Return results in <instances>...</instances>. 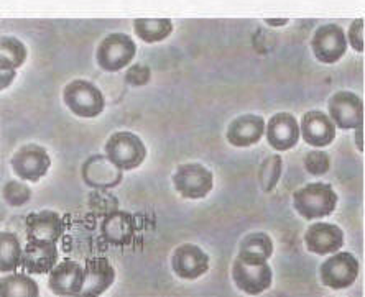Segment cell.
<instances>
[{
	"label": "cell",
	"mask_w": 365,
	"mask_h": 297,
	"mask_svg": "<svg viewBox=\"0 0 365 297\" xmlns=\"http://www.w3.org/2000/svg\"><path fill=\"white\" fill-rule=\"evenodd\" d=\"M58 264V246L53 241L26 240L21 268L29 274H50Z\"/></svg>",
	"instance_id": "19"
},
{
	"label": "cell",
	"mask_w": 365,
	"mask_h": 297,
	"mask_svg": "<svg viewBox=\"0 0 365 297\" xmlns=\"http://www.w3.org/2000/svg\"><path fill=\"white\" fill-rule=\"evenodd\" d=\"M10 167L21 181L38 182L50 171L51 156L41 145L26 143L12 155Z\"/></svg>",
	"instance_id": "7"
},
{
	"label": "cell",
	"mask_w": 365,
	"mask_h": 297,
	"mask_svg": "<svg viewBox=\"0 0 365 297\" xmlns=\"http://www.w3.org/2000/svg\"><path fill=\"white\" fill-rule=\"evenodd\" d=\"M84 286V266L74 260L58 263L48 274V288L58 297H76Z\"/></svg>",
	"instance_id": "15"
},
{
	"label": "cell",
	"mask_w": 365,
	"mask_h": 297,
	"mask_svg": "<svg viewBox=\"0 0 365 297\" xmlns=\"http://www.w3.org/2000/svg\"><path fill=\"white\" fill-rule=\"evenodd\" d=\"M354 140H356V147L359 151H364V125L354 130Z\"/></svg>",
	"instance_id": "34"
},
{
	"label": "cell",
	"mask_w": 365,
	"mask_h": 297,
	"mask_svg": "<svg viewBox=\"0 0 365 297\" xmlns=\"http://www.w3.org/2000/svg\"><path fill=\"white\" fill-rule=\"evenodd\" d=\"M81 177L91 189H114L122 182L123 171L106 155H93L83 163Z\"/></svg>",
	"instance_id": "14"
},
{
	"label": "cell",
	"mask_w": 365,
	"mask_h": 297,
	"mask_svg": "<svg viewBox=\"0 0 365 297\" xmlns=\"http://www.w3.org/2000/svg\"><path fill=\"white\" fill-rule=\"evenodd\" d=\"M0 75H2V83H0V89H7L10 84L14 83L17 71L15 69H0Z\"/></svg>",
	"instance_id": "33"
},
{
	"label": "cell",
	"mask_w": 365,
	"mask_h": 297,
	"mask_svg": "<svg viewBox=\"0 0 365 297\" xmlns=\"http://www.w3.org/2000/svg\"><path fill=\"white\" fill-rule=\"evenodd\" d=\"M327 115L341 130L364 125V100L351 90H337L327 99Z\"/></svg>",
	"instance_id": "8"
},
{
	"label": "cell",
	"mask_w": 365,
	"mask_h": 297,
	"mask_svg": "<svg viewBox=\"0 0 365 297\" xmlns=\"http://www.w3.org/2000/svg\"><path fill=\"white\" fill-rule=\"evenodd\" d=\"M361 264L352 253L336 251L321 263L319 266V281L327 289L342 291L351 288L359 278Z\"/></svg>",
	"instance_id": "4"
},
{
	"label": "cell",
	"mask_w": 365,
	"mask_h": 297,
	"mask_svg": "<svg viewBox=\"0 0 365 297\" xmlns=\"http://www.w3.org/2000/svg\"><path fill=\"white\" fill-rule=\"evenodd\" d=\"M306 250L313 255L327 256L344 246V231L339 225L327 222H314L306 229L303 235Z\"/></svg>",
	"instance_id": "13"
},
{
	"label": "cell",
	"mask_w": 365,
	"mask_h": 297,
	"mask_svg": "<svg viewBox=\"0 0 365 297\" xmlns=\"http://www.w3.org/2000/svg\"><path fill=\"white\" fill-rule=\"evenodd\" d=\"M265 118L257 113H244L230 120L225 130V140L235 148H250L265 135Z\"/></svg>",
	"instance_id": "16"
},
{
	"label": "cell",
	"mask_w": 365,
	"mask_h": 297,
	"mask_svg": "<svg viewBox=\"0 0 365 297\" xmlns=\"http://www.w3.org/2000/svg\"><path fill=\"white\" fill-rule=\"evenodd\" d=\"M237 258L249 264L268 263L273 255V240L265 231H250L239 241Z\"/></svg>",
	"instance_id": "21"
},
{
	"label": "cell",
	"mask_w": 365,
	"mask_h": 297,
	"mask_svg": "<svg viewBox=\"0 0 365 297\" xmlns=\"http://www.w3.org/2000/svg\"><path fill=\"white\" fill-rule=\"evenodd\" d=\"M171 269L180 279L196 281L204 276L211 266V258L201 246L195 243H182L173 250L171 255Z\"/></svg>",
	"instance_id": "10"
},
{
	"label": "cell",
	"mask_w": 365,
	"mask_h": 297,
	"mask_svg": "<svg viewBox=\"0 0 365 297\" xmlns=\"http://www.w3.org/2000/svg\"><path fill=\"white\" fill-rule=\"evenodd\" d=\"M176 192L182 199L200 201L214 189V174L201 163H185L176 167L171 176Z\"/></svg>",
	"instance_id": "6"
},
{
	"label": "cell",
	"mask_w": 365,
	"mask_h": 297,
	"mask_svg": "<svg viewBox=\"0 0 365 297\" xmlns=\"http://www.w3.org/2000/svg\"><path fill=\"white\" fill-rule=\"evenodd\" d=\"M133 31L145 43H160L173 33V24L168 19H137Z\"/></svg>",
	"instance_id": "25"
},
{
	"label": "cell",
	"mask_w": 365,
	"mask_h": 297,
	"mask_svg": "<svg viewBox=\"0 0 365 297\" xmlns=\"http://www.w3.org/2000/svg\"><path fill=\"white\" fill-rule=\"evenodd\" d=\"M303 167L311 176H324L331 170V156L323 148H313L303 156Z\"/></svg>",
	"instance_id": "30"
},
{
	"label": "cell",
	"mask_w": 365,
	"mask_h": 297,
	"mask_svg": "<svg viewBox=\"0 0 365 297\" xmlns=\"http://www.w3.org/2000/svg\"><path fill=\"white\" fill-rule=\"evenodd\" d=\"M337 194L327 182H308L293 194V209L299 217L314 222L334 212L337 207Z\"/></svg>",
	"instance_id": "1"
},
{
	"label": "cell",
	"mask_w": 365,
	"mask_h": 297,
	"mask_svg": "<svg viewBox=\"0 0 365 297\" xmlns=\"http://www.w3.org/2000/svg\"><path fill=\"white\" fill-rule=\"evenodd\" d=\"M2 197L10 207H24L31 201V189L25 181H7L2 187Z\"/></svg>",
	"instance_id": "29"
},
{
	"label": "cell",
	"mask_w": 365,
	"mask_h": 297,
	"mask_svg": "<svg viewBox=\"0 0 365 297\" xmlns=\"http://www.w3.org/2000/svg\"><path fill=\"white\" fill-rule=\"evenodd\" d=\"M265 137L270 147L283 153L297 147L299 142V122L289 112H278L268 118L265 125Z\"/></svg>",
	"instance_id": "12"
},
{
	"label": "cell",
	"mask_w": 365,
	"mask_h": 297,
	"mask_svg": "<svg viewBox=\"0 0 365 297\" xmlns=\"http://www.w3.org/2000/svg\"><path fill=\"white\" fill-rule=\"evenodd\" d=\"M63 104L79 118H96L106 109L104 94L88 79L69 80L63 89Z\"/></svg>",
	"instance_id": "2"
},
{
	"label": "cell",
	"mask_w": 365,
	"mask_h": 297,
	"mask_svg": "<svg viewBox=\"0 0 365 297\" xmlns=\"http://www.w3.org/2000/svg\"><path fill=\"white\" fill-rule=\"evenodd\" d=\"M235 288L247 296H260L272 286L273 271L270 264H249L235 256L230 268Z\"/></svg>",
	"instance_id": "11"
},
{
	"label": "cell",
	"mask_w": 365,
	"mask_h": 297,
	"mask_svg": "<svg viewBox=\"0 0 365 297\" xmlns=\"http://www.w3.org/2000/svg\"><path fill=\"white\" fill-rule=\"evenodd\" d=\"M135 219L125 210H115L102 219L101 231L104 239L114 245H125L135 234Z\"/></svg>",
	"instance_id": "22"
},
{
	"label": "cell",
	"mask_w": 365,
	"mask_h": 297,
	"mask_svg": "<svg viewBox=\"0 0 365 297\" xmlns=\"http://www.w3.org/2000/svg\"><path fill=\"white\" fill-rule=\"evenodd\" d=\"M26 48L19 38L2 36L0 40V69H17L25 63Z\"/></svg>",
	"instance_id": "26"
},
{
	"label": "cell",
	"mask_w": 365,
	"mask_h": 297,
	"mask_svg": "<svg viewBox=\"0 0 365 297\" xmlns=\"http://www.w3.org/2000/svg\"><path fill=\"white\" fill-rule=\"evenodd\" d=\"M104 155L122 171H132L147 160V147L137 133L114 132L104 143Z\"/></svg>",
	"instance_id": "3"
},
{
	"label": "cell",
	"mask_w": 365,
	"mask_h": 297,
	"mask_svg": "<svg viewBox=\"0 0 365 297\" xmlns=\"http://www.w3.org/2000/svg\"><path fill=\"white\" fill-rule=\"evenodd\" d=\"M21 258H24V246L19 236L12 231H2L0 234V271L2 274L19 269V266H21Z\"/></svg>",
	"instance_id": "24"
},
{
	"label": "cell",
	"mask_w": 365,
	"mask_h": 297,
	"mask_svg": "<svg viewBox=\"0 0 365 297\" xmlns=\"http://www.w3.org/2000/svg\"><path fill=\"white\" fill-rule=\"evenodd\" d=\"M137 55V45L125 33H110L99 43L96 50L98 66L106 73H119L120 69L130 66Z\"/></svg>",
	"instance_id": "5"
},
{
	"label": "cell",
	"mask_w": 365,
	"mask_h": 297,
	"mask_svg": "<svg viewBox=\"0 0 365 297\" xmlns=\"http://www.w3.org/2000/svg\"><path fill=\"white\" fill-rule=\"evenodd\" d=\"M265 24L270 26H284L288 24V19H265Z\"/></svg>",
	"instance_id": "35"
},
{
	"label": "cell",
	"mask_w": 365,
	"mask_h": 297,
	"mask_svg": "<svg viewBox=\"0 0 365 297\" xmlns=\"http://www.w3.org/2000/svg\"><path fill=\"white\" fill-rule=\"evenodd\" d=\"M283 172V158L280 155H268L260 165L259 170V184L264 192H272L280 182Z\"/></svg>",
	"instance_id": "27"
},
{
	"label": "cell",
	"mask_w": 365,
	"mask_h": 297,
	"mask_svg": "<svg viewBox=\"0 0 365 297\" xmlns=\"http://www.w3.org/2000/svg\"><path fill=\"white\" fill-rule=\"evenodd\" d=\"M88 205L91 212L104 219L112 212H115V210H119V199L112 192H109V189H94L89 194Z\"/></svg>",
	"instance_id": "28"
},
{
	"label": "cell",
	"mask_w": 365,
	"mask_h": 297,
	"mask_svg": "<svg viewBox=\"0 0 365 297\" xmlns=\"http://www.w3.org/2000/svg\"><path fill=\"white\" fill-rule=\"evenodd\" d=\"M64 234V224L60 214L55 210L31 212L25 219L26 240L58 243Z\"/></svg>",
	"instance_id": "18"
},
{
	"label": "cell",
	"mask_w": 365,
	"mask_h": 297,
	"mask_svg": "<svg viewBox=\"0 0 365 297\" xmlns=\"http://www.w3.org/2000/svg\"><path fill=\"white\" fill-rule=\"evenodd\" d=\"M311 51L323 64H334L344 58L347 51V36L339 25L326 24L316 28L311 38Z\"/></svg>",
	"instance_id": "9"
},
{
	"label": "cell",
	"mask_w": 365,
	"mask_h": 297,
	"mask_svg": "<svg viewBox=\"0 0 365 297\" xmlns=\"http://www.w3.org/2000/svg\"><path fill=\"white\" fill-rule=\"evenodd\" d=\"M152 79V71H150L148 66L145 64H133L127 69L125 73V83L132 88H142V85H147Z\"/></svg>",
	"instance_id": "31"
},
{
	"label": "cell",
	"mask_w": 365,
	"mask_h": 297,
	"mask_svg": "<svg viewBox=\"0 0 365 297\" xmlns=\"http://www.w3.org/2000/svg\"><path fill=\"white\" fill-rule=\"evenodd\" d=\"M2 297H38L40 288L29 273H5L0 279Z\"/></svg>",
	"instance_id": "23"
},
{
	"label": "cell",
	"mask_w": 365,
	"mask_h": 297,
	"mask_svg": "<svg viewBox=\"0 0 365 297\" xmlns=\"http://www.w3.org/2000/svg\"><path fill=\"white\" fill-rule=\"evenodd\" d=\"M299 137L313 148L329 147L336 138V125L327 113L309 110L304 113L299 122Z\"/></svg>",
	"instance_id": "17"
},
{
	"label": "cell",
	"mask_w": 365,
	"mask_h": 297,
	"mask_svg": "<svg viewBox=\"0 0 365 297\" xmlns=\"http://www.w3.org/2000/svg\"><path fill=\"white\" fill-rule=\"evenodd\" d=\"M347 45L352 46L354 51L364 53L365 48V38H364V19L354 20L351 26H349L347 33Z\"/></svg>",
	"instance_id": "32"
},
{
	"label": "cell",
	"mask_w": 365,
	"mask_h": 297,
	"mask_svg": "<svg viewBox=\"0 0 365 297\" xmlns=\"http://www.w3.org/2000/svg\"><path fill=\"white\" fill-rule=\"evenodd\" d=\"M115 269L107 258H91L84 264V286L81 297H98L114 284Z\"/></svg>",
	"instance_id": "20"
}]
</instances>
